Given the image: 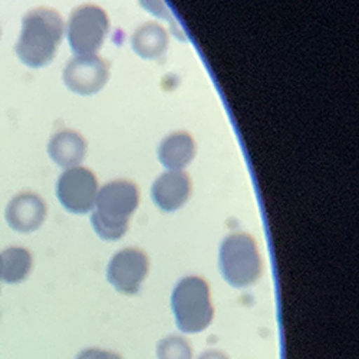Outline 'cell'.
I'll return each instance as SVG.
<instances>
[{"mask_svg":"<svg viewBox=\"0 0 359 359\" xmlns=\"http://www.w3.org/2000/svg\"><path fill=\"white\" fill-rule=\"evenodd\" d=\"M64 34L65 23L57 12L45 8L29 11L15 46L20 62L34 69L45 68L53 61Z\"/></svg>","mask_w":359,"mask_h":359,"instance_id":"1","label":"cell"},{"mask_svg":"<svg viewBox=\"0 0 359 359\" xmlns=\"http://www.w3.org/2000/svg\"><path fill=\"white\" fill-rule=\"evenodd\" d=\"M140 204L138 187L127 180H115L98 190L91 223L95 233L107 242L121 238L130 226L131 216Z\"/></svg>","mask_w":359,"mask_h":359,"instance_id":"2","label":"cell"},{"mask_svg":"<svg viewBox=\"0 0 359 359\" xmlns=\"http://www.w3.org/2000/svg\"><path fill=\"white\" fill-rule=\"evenodd\" d=\"M175 325L184 334H198L210 326L215 318L208 283L198 276L180 280L171 294Z\"/></svg>","mask_w":359,"mask_h":359,"instance_id":"3","label":"cell"},{"mask_svg":"<svg viewBox=\"0 0 359 359\" xmlns=\"http://www.w3.org/2000/svg\"><path fill=\"white\" fill-rule=\"evenodd\" d=\"M219 267L224 280L236 289L256 283L262 276L263 263L255 238L246 233L227 236L220 246Z\"/></svg>","mask_w":359,"mask_h":359,"instance_id":"4","label":"cell"},{"mask_svg":"<svg viewBox=\"0 0 359 359\" xmlns=\"http://www.w3.org/2000/svg\"><path fill=\"white\" fill-rule=\"evenodd\" d=\"M108 32V15L95 5H85L75 9L67 23V38L75 56L97 55Z\"/></svg>","mask_w":359,"mask_h":359,"instance_id":"5","label":"cell"},{"mask_svg":"<svg viewBox=\"0 0 359 359\" xmlns=\"http://www.w3.org/2000/svg\"><path fill=\"white\" fill-rule=\"evenodd\" d=\"M98 180L85 167L65 170L57 180L56 196L65 210L74 215H86L94 210L98 196Z\"/></svg>","mask_w":359,"mask_h":359,"instance_id":"6","label":"cell"},{"mask_svg":"<svg viewBox=\"0 0 359 359\" xmlns=\"http://www.w3.org/2000/svg\"><path fill=\"white\" fill-rule=\"evenodd\" d=\"M149 260L144 252L135 248L119 250L108 263L107 278L115 290L124 294L140 292L148 276Z\"/></svg>","mask_w":359,"mask_h":359,"instance_id":"7","label":"cell"},{"mask_svg":"<svg viewBox=\"0 0 359 359\" xmlns=\"http://www.w3.org/2000/svg\"><path fill=\"white\" fill-rule=\"evenodd\" d=\"M64 82L71 93L78 95H95L109 79V65L98 55L74 56L67 64Z\"/></svg>","mask_w":359,"mask_h":359,"instance_id":"8","label":"cell"},{"mask_svg":"<svg viewBox=\"0 0 359 359\" xmlns=\"http://www.w3.org/2000/svg\"><path fill=\"white\" fill-rule=\"evenodd\" d=\"M191 196V180L184 171H165L151 187V198L163 212H177Z\"/></svg>","mask_w":359,"mask_h":359,"instance_id":"9","label":"cell"},{"mask_svg":"<svg viewBox=\"0 0 359 359\" xmlns=\"http://www.w3.org/2000/svg\"><path fill=\"white\" fill-rule=\"evenodd\" d=\"M6 222L18 233H32L46 219V204L35 193L15 196L6 207Z\"/></svg>","mask_w":359,"mask_h":359,"instance_id":"10","label":"cell"},{"mask_svg":"<svg viewBox=\"0 0 359 359\" xmlns=\"http://www.w3.org/2000/svg\"><path fill=\"white\" fill-rule=\"evenodd\" d=\"M196 149V141L189 133L177 131L160 142L157 154L168 171H183L194 160Z\"/></svg>","mask_w":359,"mask_h":359,"instance_id":"11","label":"cell"},{"mask_svg":"<svg viewBox=\"0 0 359 359\" xmlns=\"http://www.w3.org/2000/svg\"><path fill=\"white\" fill-rule=\"evenodd\" d=\"M48 154L56 165L65 170L78 167L86 154V141L76 131H59L48 144Z\"/></svg>","mask_w":359,"mask_h":359,"instance_id":"12","label":"cell"},{"mask_svg":"<svg viewBox=\"0 0 359 359\" xmlns=\"http://www.w3.org/2000/svg\"><path fill=\"white\" fill-rule=\"evenodd\" d=\"M133 50L147 61H154L164 56L168 49V34L165 29L156 23L148 22L141 25L131 36Z\"/></svg>","mask_w":359,"mask_h":359,"instance_id":"13","label":"cell"},{"mask_svg":"<svg viewBox=\"0 0 359 359\" xmlns=\"http://www.w3.org/2000/svg\"><path fill=\"white\" fill-rule=\"evenodd\" d=\"M2 278L9 285L23 282L32 271V256L23 248H9L2 255Z\"/></svg>","mask_w":359,"mask_h":359,"instance_id":"14","label":"cell"},{"mask_svg":"<svg viewBox=\"0 0 359 359\" xmlns=\"http://www.w3.org/2000/svg\"><path fill=\"white\" fill-rule=\"evenodd\" d=\"M157 359H193V349L183 337L170 335L157 345Z\"/></svg>","mask_w":359,"mask_h":359,"instance_id":"15","label":"cell"},{"mask_svg":"<svg viewBox=\"0 0 359 359\" xmlns=\"http://www.w3.org/2000/svg\"><path fill=\"white\" fill-rule=\"evenodd\" d=\"M75 359H123L118 353L107 349H98V348H89L78 353Z\"/></svg>","mask_w":359,"mask_h":359,"instance_id":"16","label":"cell"},{"mask_svg":"<svg viewBox=\"0 0 359 359\" xmlns=\"http://www.w3.org/2000/svg\"><path fill=\"white\" fill-rule=\"evenodd\" d=\"M198 359H229V356L220 351H205L198 356Z\"/></svg>","mask_w":359,"mask_h":359,"instance_id":"17","label":"cell"},{"mask_svg":"<svg viewBox=\"0 0 359 359\" xmlns=\"http://www.w3.org/2000/svg\"><path fill=\"white\" fill-rule=\"evenodd\" d=\"M0 278H2V260H0Z\"/></svg>","mask_w":359,"mask_h":359,"instance_id":"18","label":"cell"}]
</instances>
